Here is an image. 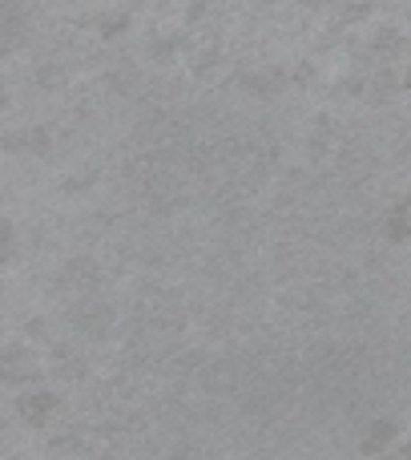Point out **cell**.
<instances>
[{
  "mask_svg": "<svg viewBox=\"0 0 411 460\" xmlns=\"http://www.w3.org/2000/svg\"><path fill=\"white\" fill-rule=\"evenodd\" d=\"M388 460H411V445H407V448H399V453H396V456H388Z\"/></svg>",
  "mask_w": 411,
  "mask_h": 460,
  "instance_id": "6da1fadb",
  "label": "cell"
}]
</instances>
